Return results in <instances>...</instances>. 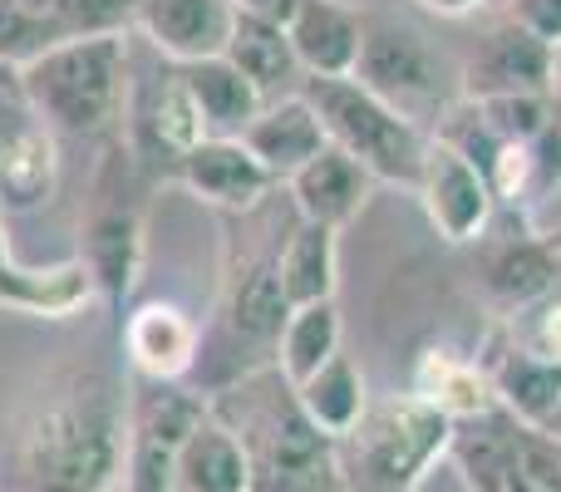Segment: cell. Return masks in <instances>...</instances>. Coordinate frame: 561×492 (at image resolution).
<instances>
[{
  "label": "cell",
  "instance_id": "1",
  "mask_svg": "<svg viewBox=\"0 0 561 492\" xmlns=\"http://www.w3.org/2000/svg\"><path fill=\"white\" fill-rule=\"evenodd\" d=\"M128 385L65 365L30 394L10 444L5 492H124Z\"/></svg>",
  "mask_w": 561,
  "mask_h": 492
},
{
  "label": "cell",
  "instance_id": "2",
  "mask_svg": "<svg viewBox=\"0 0 561 492\" xmlns=\"http://www.w3.org/2000/svg\"><path fill=\"white\" fill-rule=\"evenodd\" d=\"M207 414L232 428L242 444L252 492H345L335 468V438L310 424L296 385L276 365L207 394Z\"/></svg>",
  "mask_w": 561,
  "mask_h": 492
},
{
  "label": "cell",
  "instance_id": "3",
  "mask_svg": "<svg viewBox=\"0 0 561 492\" xmlns=\"http://www.w3.org/2000/svg\"><path fill=\"white\" fill-rule=\"evenodd\" d=\"M128 65V35L65 39L20 69V89L49 134L108 144L124 134Z\"/></svg>",
  "mask_w": 561,
  "mask_h": 492
},
{
  "label": "cell",
  "instance_id": "4",
  "mask_svg": "<svg viewBox=\"0 0 561 492\" xmlns=\"http://www.w3.org/2000/svg\"><path fill=\"white\" fill-rule=\"evenodd\" d=\"M454 424L419 394L369 399L359 424L335 438V468L345 492H419L448 458Z\"/></svg>",
  "mask_w": 561,
  "mask_h": 492
},
{
  "label": "cell",
  "instance_id": "5",
  "mask_svg": "<svg viewBox=\"0 0 561 492\" xmlns=\"http://www.w3.org/2000/svg\"><path fill=\"white\" fill-rule=\"evenodd\" d=\"M300 99L316 108L320 128H325V144L340 148L345 158H355L375 183L419 187L424 153H428V128H419L414 118H404L379 94H369L355 75H345V79L306 75Z\"/></svg>",
  "mask_w": 561,
  "mask_h": 492
},
{
  "label": "cell",
  "instance_id": "6",
  "mask_svg": "<svg viewBox=\"0 0 561 492\" xmlns=\"http://www.w3.org/2000/svg\"><path fill=\"white\" fill-rule=\"evenodd\" d=\"M79 266L94 281V296L108 310H124L144 266V168L124 148V138H108L99 158L89 207L79 217Z\"/></svg>",
  "mask_w": 561,
  "mask_h": 492
},
{
  "label": "cell",
  "instance_id": "7",
  "mask_svg": "<svg viewBox=\"0 0 561 492\" xmlns=\"http://www.w3.org/2000/svg\"><path fill=\"white\" fill-rule=\"evenodd\" d=\"M355 79L369 94L385 99L389 108L414 118L419 128L428 124V134H434L438 114L458 99V89H448L444 55L409 20L389 15V10H365V39H359Z\"/></svg>",
  "mask_w": 561,
  "mask_h": 492
},
{
  "label": "cell",
  "instance_id": "8",
  "mask_svg": "<svg viewBox=\"0 0 561 492\" xmlns=\"http://www.w3.org/2000/svg\"><path fill=\"white\" fill-rule=\"evenodd\" d=\"M207 414V399L187 385L128 379V454L124 492H173L178 448Z\"/></svg>",
  "mask_w": 561,
  "mask_h": 492
},
{
  "label": "cell",
  "instance_id": "9",
  "mask_svg": "<svg viewBox=\"0 0 561 492\" xmlns=\"http://www.w3.org/2000/svg\"><path fill=\"white\" fill-rule=\"evenodd\" d=\"M517 227H507V217L497 213L488 237L478 242V296L497 310V316H523L537 310L542 300L557 296V271L561 251L542 237V227H533L523 213H513Z\"/></svg>",
  "mask_w": 561,
  "mask_h": 492
},
{
  "label": "cell",
  "instance_id": "10",
  "mask_svg": "<svg viewBox=\"0 0 561 492\" xmlns=\"http://www.w3.org/2000/svg\"><path fill=\"white\" fill-rule=\"evenodd\" d=\"M557 49L523 30L517 20L497 15L478 30L473 49L458 69V99H507V94H547L552 99Z\"/></svg>",
  "mask_w": 561,
  "mask_h": 492
},
{
  "label": "cell",
  "instance_id": "11",
  "mask_svg": "<svg viewBox=\"0 0 561 492\" xmlns=\"http://www.w3.org/2000/svg\"><path fill=\"white\" fill-rule=\"evenodd\" d=\"M419 203L424 217L448 247H478L488 237L497 217V197L488 187V178L468 163L463 153H454L448 144H438L428 134V153H424V173H419Z\"/></svg>",
  "mask_w": 561,
  "mask_h": 492
},
{
  "label": "cell",
  "instance_id": "12",
  "mask_svg": "<svg viewBox=\"0 0 561 492\" xmlns=\"http://www.w3.org/2000/svg\"><path fill=\"white\" fill-rule=\"evenodd\" d=\"M173 178L227 217H247L276 197V178L247 153L242 138H203L197 148H187L178 158Z\"/></svg>",
  "mask_w": 561,
  "mask_h": 492
},
{
  "label": "cell",
  "instance_id": "13",
  "mask_svg": "<svg viewBox=\"0 0 561 492\" xmlns=\"http://www.w3.org/2000/svg\"><path fill=\"white\" fill-rule=\"evenodd\" d=\"M478 365H483L503 414H513L517 424H527V428L552 424V414L561 404V365L552 355H542L533 340L497 335L493 345L478 355Z\"/></svg>",
  "mask_w": 561,
  "mask_h": 492
},
{
  "label": "cell",
  "instance_id": "14",
  "mask_svg": "<svg viewBox=\"0 0 561 492\" xmlns=\"http://www.w3.org/2000/svg\"><path fill=\"white\" fill-rule=\"evenodd\" d=\"M197 345H203L197 320L187 310L168 306V300H148L134 316H124V355L134 379L187 385L197 369Z\"/></svg>",
  "mask_w": 561,
  "mask_h": 492
},
{
  "label": "cell",
  "instance_id": "15",
  "mask_svg": "<svg viewBox=\"0 0 561 492\" xmlns=\"http://www.w3.org/2000/svg\"><path fill=\"white\" fill-rule=\"evenodd\" d=\"M232 0H138V30L168 65H203L227 49Z\"/></svg>",
  "mask_w": 561,
  "mask_h": 492
},
{
  "label": "cell",
  "instance_id": "16",
  "mask_svg": "<svg viewBox=\"0 0 561 492\" xmlns=\"http://www.w3.org/2000/svg\"><path fill=\"white\" fill-rule=\"evenodd\" d=\"M286 39L310 79H345L359 65L365 10L345 5V0H300L286 25Z\"/></svg>",
  "mask_w": 561,
  "mask_h": 492
},
{
  "label": "cell",
  "instance_id": "17",
  "mask_svg": "<svg viewBox=\"0 0 561 492\" xmlns=\"http://www.w3.org/2000/svg\"><path fill=\"white\" fill-rule=\"evenodd\" d=\"M369 187L375 178L345 158L340 148H325L320 158H310L296 178L286 183V197H290V213L300 222H316V227H330V232H345L369 203Z\"/></svg>",
  "mask_w": 561,
  "mask_h": 492
},
{
  "label": "cell",
  "instance_id": "18",
  "mask_svg": "<svg viewBox=\"0 0 561 492\" xmlns=\"http://www.w3.org/2000/svg\"><path fill=\"white\" fill-rule=\"evenodd\" d=\"M242 144H247V153L276 178V187H286L310 158H320L330 148L316 108H310L300 94L272 99V104L252 118V128L242 134Z\"/></svg>",
  "mask_w": 561,
  "mask_h": 492
},
{
  "label": "cell",
  "instance_id": "19",
  "mask_svg": "<svg viewBox=\"0 0 561 492\" xmlns=\"http://www.w3.org/2000/svg\"><path fill=\"white\" fill-rule=\"evenodd\" d=\"M517 438H523V424L503 409L483 419H468V424H454V444H448V464L458 468L468 492H507L517 483Z\"/></svg>",
  "mask_w": 561,
  "mask_h": 492
},
{
  "label": "cell",
  "instance_id": "20",
  "mask_svg": "<svg viewBox=\"0 0 561 492\" xmlns=\"http://www.w3.org/2000/svg\"><path fill=\"white\" fill-rule=\"evenodd\" d=\"M227 65L242 69V79H252V89L272 104V99H290L306 84V69H300L296 49L286 39V25H272V20H256L237 10L232 35H227L222 49Z\"/></svg>",
  "mask_w": 561,
  "mask_h": 492
},
{
  "label": "cell",
  "instance_id": "21",
  "mask_svg": "<svg viewBox=\"0 0 561 492\" xmlns=\"http://www.w3.org/2000/svg\"><path fill=\"white\" fill-rule=\"evenodd\" d=\"M409 394H419L424 404H434L448 424H468V419H483V414L497 409L483 365L468 359V355H458V350H444V345H428L424 355H419Z\"/></svg>",
  "mask_w": 561,
  "mask_h": 492
},
{
  "label": "cell",
  "instance_id": "22",
  "mask_svg": "<svg viewBox=\"0 0 561 492\" xmlns=\"http://www.w3.org/2000/svg\"><path fill=\"white\" fill-rule=\"evenodd\" d=\"M276 276H280V296L290 300V310L300 306H320L335 300V281H340V232L316 222H290L286 242L276 256Z\"/></svg>",
  "mask_w": 561,
  "mask_h": 492
},
{
  "label": "cell",
  "instance_id": "23",
  "mask_svg": "<svg viewBox=\"0 0 561 492\" xmlns=\"http://www.w3.org/2000/svg\"><path fill=\"white\" fill-rule=\"evenodd\" d=\"M178 69H183V84L193 94L197 114H203L207 138H242L252 128V118L266 108V99L252 89V79H242V69L227 65L222 55Z\"/></svg>",
  "mask_w": 561,
  "mask_h": 492
},
{
  "label": "cell",
  "instance_id": "24",
  "mask_svg": "<svg viewBox=\"0 0 561 492\" xmlns=\"http://www.w3.org/2000/svg\"><path fill=\"white\" fill-rule=\"evenodd\" d=\"M173 492H252V473H247L242 444H237L232 428L217 424L213 414L197 419L187 444L178 448Z\"/></svg>",
  "mask_w": 561,
  "mask_h": 492
},
{
  "label": "cell",
  "instance_id": "25",
  "mask_svg": "<svg viewBox=\"0 0 561 492\" xmlns=\"http://www.w3.org/2000/svg\"><path fill=\"white\" fill-rule=\"evenodd\" d=\"M59 153L55 134L45 124L20 128L10 144H0V213H35L55 197Z\"/></svg>",
  "mask_w": 561,
  "mask_h": 492
},
{
  "label": "cell",
  "instance_id": "26",
  "mask_svg": "<svg viewBox=\"0 0 561 492\" xmlns=\"http://www.w3.org/2000/svg\"><path fill=\"white\" fill-rule=\"evenodd\" d=\"M296 399H300V409H306V419L325 438L350 434V428L359 424V414H365V404H369L365 375H359V365L345 355V350H340L335 359H325L306 385H296Z\"/></svg>",
  "mask_w": 561,
  "mask_h": 492
},
{
  "label": "cell",
  "instance_id": "27",
  "mask_svg": "<svg viewBox=\"0 0 561 492\" xmlns=\"http://www.w3.org/2000/svg\"><path fill=\"white\" fill-rule=\"evenodd\" d=\"M335 355H340V306L335 300L290 310L286 330H280V345H276L280 375H286L290 385H306V379Z\"/></svg>",
  "mask_w": 561,
  "mask_h": 492
},
{
  "label": "cell",
  "instance_id": "28",
  "mask_svg": "<svg viewBox=\"0 0 561 492\" xmlns=\"http://www.w3.org/2000/svg\"><path fill=\"white\" fill-rule=\"evenodd\" d=\"M55 45H65V30L55 20L35 15V10L15 5V0H0V65L25 69Z\"/></svg>",
  "mask_w": 561,
  "mask_h": 492
},
{
  "label": "cell",
  "instance_id": "29",
  "mask_svg": "<svg viewBox=\"0 0 561 492\" xmlns=\"http://www.w3.org/2000/svg\"><path fill=\"white\" fill-rule=\"evenodd\" d=\"M55 25L65 39L128 35V25H138V0H55Z\"/></svg>",
  "mask_w": 561,
  "mask_h": 492
},
{
  "label": "cell",
  "instance_id": "30",
  "mask_svg": "<svg viewBox=\"0 0 561 492\" xmlns=\"http://www.w3.org/2000/svg\"><path fill=\"white\" fill-rule=\"evenodd\" d=\"M483 108L488 128H493L503 144H533L547 124H552V99L547 94H507V99H473Z\"/></svg>",
  "mask_w": 561,
  "mask_h": 492
},
{
  "label": "cell",
  "instance_id": "31",
  "mask_svg": "<svg viewBox=\"0 0 561 492\" xmlns=\"http://www.w3.org/2000/svg\"><path fill=\"white\" fill-rule=\"evenodd\" d=\"M507 20H517L523 30H533L537 39H547V45H561V0H507L503 10Z\"/></svg>",
  "mask_w": 561,
  "mask_h": 492
},
{
  "label": "cell",
  "instance_id": "32",
  "mask_svg": "<svg viewBox=\"0 0 561 492\" xmlns=\"http://www.w3.org/2000/svg\"><path fill=\"white\" fill-rule=\"evenodd\" d=\"M30 124H35V108H30L25 89H20V69L0 65V144H10Z\"/></svg>",
  "mask_w": 561,
  "mask_h": 492
},
{
  "label": "cell",
  "instance_id": "33",
  "mask_svg": "<svg viewBox=\"0 0 561 492\" xmlns=\"http://www.w3.org/2000/svg\"><path fill=\"white\" fill-rule=\"evenodd\" d=\"M533 316H537V325H533V345L542 350V355H552L557 365H561V296L542 300V306H537Z\"/></svg>",
  "mask_w": 561,
  "mask_h": 492
},
{
  "label": "cell",
  "instance_id": "34",
  "mask_svg": "<svg viewBox=\"0 0 561 492\" xmlns=\"http://www.w3.org/2000/svg\"><path fill=\"white\" fill-rule=\"evenodd\" d=\"M242 15H256V20H272V25H290L300 0H232Z\"/></svg>",
  "mask_w": 561,
  "mask_h": 492
},
{
  "label": "cell",
  "instance_id": "35",
  "mask_svg": "<svg viewBox=\"0 0 561 492\" xmlns=\"http://www.w3.org/2000/svg\"><path fill=\"white\" fill-rule=\"evenodd\" d=\"M414 5H424L428 15H444V20H463V15H473V10H483L488 0H414Z\"/></svg>",
  "mask_w": 561,
  "mask_h": 492
},
{
  "label": "cell",
  "instance_id": "36",
  "mask_svg": "<svg viewBox=\"0 0 561 492\" xmlns=\"http://www.w3.org/2000/svg\"><path fill=\"white\" fill-rule=\"evenodd\" d=\"M552 114L561 118V45H557V75H552Z\"/></svg>",
  "mask_w": 561,
  "mask_h": 492
},
{
  "label": "cell",
  "instance_id": "37",
  "mask_svg": "<svg viewBox=\"0 0 561 492\" xmlns=\"http://www.w3.org/2000/svg\"><path fill=\"white\" fill-rule=\"evenodd\" d=\"M542 434H552V438H557V444H561V404H557V414H552V424H547V428H542Z\"/></svg>",
  "mask_w": 561,
  "mask_h": 492
},
{
  "label": "cell",
  "instance_id": "38",
  "mask_svg": "<svg viewBox=\"0 0 561 492\" xmlns=\"http://www.w3.org/2000/svg\"><path fill=\"white\" fill-rule=\"evenodd\" d=\"M542 237H547V242H552V247L561 251V222H557V227H547V232H542Z\"/></svg>",
  "mask_w": 561,
  "mask_h": 492
},
{
  "label": "cell",
  "instance_id": "39",
  "mask_svg": "<svg viewBox=\"0 0 561 492\" xmlns=\"http://www.w3.org/2000/svg\"><path fill=\"white\" fill-rule=\"evenodd\" d=\"M507 492H537V488H527V483H523V473H517V483L507 488Z\"/></svg>",
  "mask_w": 561,
  "mask_h": 492
},
{
  "label": "cell",
  "instance_id": "40",
  "mask_svg": "<svg viewBox=\"0 0 561 492\" xmlns=\"http://www.w3.org/2000/svg\"><path fill=\"white\" fill-rule=\"evenodd\" d=\"M557 296H561V271H557Z\"/></svg>",
  "mask_w": 561,
  "mask_h": 492
}]
</instances>
